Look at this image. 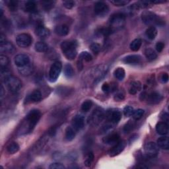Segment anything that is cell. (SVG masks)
Segmentation results:
<instances>
[{
	"instance_id": "1",
	"label": "cell",
	"mask_w": 169,
	"mask_h": 169,
	"mask_svg": "<svg viewBox=\"0 0 169 169\" xmlns=\"http://www.w3.org/2000/svg\"><path fill=\"white\" fill-rule=\"evenodd\" d=\"M40 118L41 112L40 110L34 109L30 111L25 118V122H23V125L21 126L20 134L23 135L31 133L38 122Z\"/></svg>"
},
{
	"instance_id": "2",
	"label": "cell",
	"mask_w": 169,
	"mask_h": 169,
	"mask_svg": "<svg viewBox=\"0 0 169 169\" xmlns=\"http://www.w3.org/2000/svg\"><path fill=\"white\" fill-rule=\"evenodd\" d=\"M141 17L142 21L146 25H150L151 27H154V25L162 27L165 25V20L151 11H146L143 12Z\"/></svg>"
},
{
	"instance_id": "3",
	"label": "cell",
	"mask_w": 169,
	"mask_h": 169,
	"mask_svg": "<svg viewBox=\"0 0 169 169\" xmlns=\"http://www.w3.org/2000/svg\"><path fill=\"white\" fill-rule=\"evenodd\" d=\"M77 46L78 44L76 40H66L62 42L61 49L66 58L71 60L76 57Z\"/></svg>"
},
{
	"instance_id": "4",
	"label": "cell",
	"mask_w": 169,
	"mask_h": 169,
	"mask_svg": "<svg viewBox=\"0 0 169 169\" xmlns=\"http://www.w3.org/2000/svg\"><path fill=\"white\" fill-rule=\"evenodd\" d=\"M3 80L6 87L12 93H17L19 92L22 87L21 81L16 77L11 75L3 78Z\"/></svg>"
},
{
	"instance_id": "5",
	"label": "cell",
	"mask_w": 169,
	"mask_h": 169,
	"mask_svg": "<svg viewBox=\"0 0 169 169\" xmlns=\"http://www.w3.org/2000/svg\"><path fill=\"white\" fill-rule=\"evenodd\" d=\"M125 15L122 13L113 14L109 19V27L114 32L115 30L120 29L124 27L125 24Z\"/></svg>"
},
{
	"instance_id": "6",
	"label": "cell",
	"mask_w": 169,
	"mask_h": 169,
	"mask_svg": "<svg viewBox=\"0 0 169 169\" xmlns=\"http://www.w3.org/2000/svg\"><path fill=\"white\" fill-rule=\"evenodd\" d=\"M62 69V64L60 62H55L52 65L49 71V79L50 82L54 83L57 81L61 74Z\"/></svg>"
},
{
	"instance_id": "7",
	"label": "cell",
	"mask_w": 169,
	"mask_h": 169,
	"mask_svg": "<svg viewBox=\"0 0 169 169\" xmlns=\"http://www.w3.org/2000/svg\"><path fill=\"white\" fill-rule=\"evenodd\" d=\"M16 42L17 45L19 47L25 48L31 44L32 37L28 34L21 33L17 37Z\"/></svg>"
},
{
	"instance_id": "8",
	"label": "cell",
	"mask_w": 169,
	"mask_h": 169,
	"mask_svg": "<svg viewBox=\"0 0 169 169\" xmlns=\"http://www.w3.org/2000/svg\"><path fill=\"white\" fill-rule=\"evenodd\" d=\"M106 116L108 121L112 124H118L122 118V113L118 109L108 110Z\"/></svg>"
},
{
	"instance_id": "9",
	"label": "cell",
	"mask_w": 169,
	"mask_h": 169,
	"mask_svg": "<svg viewBox=\"0 0 169 169\" xmlns=\"http://www.w3.org/2000/svg\"><path fill=\"white\" fill-rule=\"evenodd\" d=\"M145 152L149 157H155L159 152V148L155 143L149 142L145 146Z\"/></svg>"
},
{
	"instance_id": "10",
	"label": "cell",
	"mask_w": 169,
	"mask_h": 169,
	"mask_svg": "<svg viewBox=\"0 0 169 169\" xmlns=\"http://www.w3.org/2000/svg\"><path fill=\"white\" fill-rule=\"evenodd\" d=\"M104 118V112L100 108L94 110L91 116L89 117V122L92 125H97Z\"/></svg>"
},
{
	"instance_id": "11",
	"label": "cell",
	"mask_w": 169,
	"mask_h": 169,
	"mask_svg": "<svg viewBox=\"0 0 169 169\" xmlns=\"http://www.w3.org/2000/svg\"><path fill=\"white\" fill-rule=\"evenodd\" d=\"M94 11L96 15L100 16H104L108 13L109 8H108V6L105 3L99 2L95 4Z\"/></svg>"
},
{
	"instance_id": "12",
	"label": "cell",
	"mask_w": 169,
	"mask_h": 169,
	"mask_svg": "<svg viewBox=\"0 0 169 169\" xmlns=\"http://www.w3.org/2000/svg\"><path fill=\"white\" fill-rule=\"evenodd\" d=\"M126 142L125 141H118L113 148L110 151V156H115L121 153L126 146Z\"/></svg>"
},
{
	"instance_id": "13",
	"label": "cell",
	"mask_w": 169,
	"mask_h": 169,
	"mask_svg": "<svg viewBox=\"0 0 169 169\" xmlns=\"http://www.w3.org/2000/svg\"><path fill=\"white\" fill-rule=\"evenodd\" d=\"M146 99L147 100L148 104L154 105L159 103L162 100V96L157 92H152L147 95Z\"/></svg>"
},
{
	"instance_id": "14",
	"label": "cell",
	"mask_w": 169,
	"mask_h": 169,
	"mask_svg": "<svg viewBox=\"0 0 169 169\" xmlns=\"http://www.w3.org/2000/svg\"><path fill=\"white\" fill-rule=\"evenodd\" d=\"M15 64L18 68L23 67L30 63V58L27 55L24 54H19L15 57Z\"/></svg>"
},
{
	"instance_id": "15",
	"label": "cell",
	"mask_w": 169,
	"mask_h": 169,
	"mask_svg": "<svg viewBox=\"0 0 169 169\" xmlns=\"http://www.w3.org/2000/svg\"><path fill=\"white\" fill-rule=\"evenodd\" d=\"M84 125V120L83 116L81 115H76L72 121V125L74 127V129L76 131L81 130L83 128Z\"/></svg>"
},
{
	"instance_id": "16",
	"label": "cell",
	"mask_w": 169,
	"mask_h": 169,
	"mask_svg": "<svg viewBox=\"0 0 169 169\" xmlns=\"http://www.w3.org/2000/svg\"><path fill=\"white\" fill-rule=\"evenodd\" d=\"M34 66L32 64L29 63L23 67L18 68V71L23 76H29L31 75L34 72Z\"/></svg>"
},
{
	"instance_id": "17",
	"label": "cell",
	"mask_w": 169,
	"mask_h": 169,
	"mask_svg": "<svg viewBox=\"0 0 169 169\" xmlns=\"http://www.w3.org/2000/svg\"><path fill=\"white\" fill-rule=\"evenodd\" d=\"M122 61L127 64L136 65L140 64L141 61V57L140 55H130L125 57Z\"/></svg>"
},
{
	"instance_id": "18",
	"label": "cell",
	"mask_w": 169,
	"mask_h": 169,
	"mask_svg": "<svg viewBox=\"0 0 169 169\" xmlns=\"http://www.w3.org/2000/svg\"><path fill=\"white\" fill-rule=\"evenodd\" d=\"M36 34L41 38H46L50 36L49 29L46 28L44 25H39L36 28Z\"/></svg>"
},
{
	"instance_id": "19",
	"label": "cell",
	"mask_w": 169,
	"mask_h": 169,
	"mask_svg": "<svg viewBox=\"0 0 169 169\" xmlns=\"http://www.w3.org/2000/svg\"><path fill=\"white\" fill-rule=\"evenodd\" d=\"M103 142L108 145L116 144L120 140V136L118 134H111L103 138Z\"/></svg>"
},
{
	"instance_id": "20",
	"label": "cell",
	"mask_w": 169,
	"mask_h": 169,
	"mask_svg": "<svg viewBox=\"0 0 169 169\" xmlns=\"http://www.w3.org/2000/svg\"><path fill=\"white\" fill-rule=\"evenodd\" d=\"M156 131L161 136H165L168 132V125L165 122H159L156 125Z\"/></svg>"
},
{
	"instance_id": "21",
	"label": "cell",
	"mask_w": 169,
	"mask_h": 169,
	"mask_svg": "<svg viewBox=\"0 0 169 169\" xmlns=\"http://www.w3.org/2000/svg\"><path fill=\"white\" fill-rule=\"evenodd\" d=\"M0 51L4 53L12 54L15 51L14 45L10 42H6L3 44H0Z\"/></svg>"
},
{
	"instance_id": "22",
	"label": "cell",
	"mask_w": 169,
	"mask_h": 169,
	"mask_svg": "<svg viewBox=\"0 0 169 169\" xmlns=\"http://www.w3.org/2000/svg\"><path fill=\"white\" fill-rule=\"evenodd\" d=\"M69 32V29L68 25H59L55 28V33L60 36V37H65V36L68 35Z\"/></svg>"
},
{
	"instance_id": "23",
	"label": "cell",
	"mask_w": 169,
	"mask_h": 169,
	"mask_svg": "<svg viewBox=\"0 0 169 169\" xmlns=\"http://www.w3.org/2000/svg\"><path fill=\"white\" fill-rule=\"evenodd\" d=\"M42 99V93L39 90H34L27 97V101L31 102H37Z\"/></svg>"
},
{
	"instance_id": "24",
	"label": "cell",
	"mask_w": 169,
	"mask_h": 169,
	"mask_svg": "<svg viewBox=\"0 0 169 169\" xmlns=\"http://www.w3.org/2000/svg\"><path fill=\"white\" fill-rule=\"evenodd\" d=\"M24 9H25V11L28 12V13H37V5L34 2L28 1L25 3V7H24Z\"/></svg>"
},
{
	"instance_id": "25",
	"label": "cell",
	"mask_w": 169,
	"mask_h": 169,
	"mask_svg": "<svg viewBox=\"0 0 169 169\" xmlns=\"http://www.w3.org/2000/svg\"><path fill=\"white\" fill-rule=\"evenodd\" d=\"M142 85L140 81H134L130 84L129 88V93L131 95H136L137 92L141 90Z\"/></svg>"
},
{
	"instance_id": "26",
	"label": "cell",
	"mask_w": 169,
	"mask_h": 169,
	"mask_svg": "<svg viewBox=\"0 0 169 169\" xmlns=\"http://www.w3.org/2000/svg\"><path fill=\"white\" fill-rule=\"evenodd\" d=\"M156 145L158 147L162 149H168L169 148V141L167 137H159L156 141Z\"/></svg>"
},
{
	"instance_id": "27",
	"label": "cell",
	"mask_w": 169,
	"mask_h": 169,
	"mask_svg": "<svg viewBox=\"0 0 169 169\" xmlns=\"http://www.w3.org/2000/svg\"><path fill=\"white\" fill-rule=\"evenodd\" d=\"M145 55H146V58L147 59L148 61H153L156 58H157V54H156V52L152 49V48H147L145 50Z\"/></svg>"
},
{
	"instance_id": "28",
	"label": "cell",
	"mask_w": 169,
	"mask_h": 169,
	"mask_svg": "<svg viewBox=\"0 0 169 169\" xmlns=\"http://www.w3.org/2000/svg\"><path fill=\"white\" fill-rule=\"evenodd\" d=\"M75 137V131L74 129V128L71 127H68L65 130V137L66 140L68 141H71L74 140Z\"/></svg>"
},
{
	"instance_id": "29",
	"label": "cell",
	"mask_w": 169,
	"mask_h": 169,
	"mask_svg": "<svg viewBox=\"0 0 169 169\" xmlns=\"http://www.w3.org/2000/svg\"><path fill=\"white\" fill-rule=\"evenodd\" d=\"M146 34L149 39L154 40L157 35V30L155 27H150L146 30Z\"/></svg>"
},
{
	"instance_id": "30",
	"label": "cell",
	"mask_w": 169,
	"mask_h": 169,
	"mask_svg": "<svg viewBox=\"0 0 169 169\" xmlns=\"http://www.w3.org/2000/svg\"><path fill=\"white\" fill-rule=\"evenodd\" d=\"M141 44L142 40L140 38H136L131 42V44L130 45V49L134 52H137L140 50V48L141 46Z\"/></svg>"
},
{
	"instance_id": "31",
	"label": "cell",
	"mask_w": 169,
	"mask_h": 169,
	"mask_svg": "<svg viewBox=\"0 0 169 169\" xmlns=\"http://www.w3.org/2000/svg\"><path fill=\"white\" fill-rule=\"evenodd\" d=\"M35 50L38 52H46L48 50V45L43 42H38L35 44Z\"/></svg>"
},
{
	"instance_id": "32",
	"label": "cell",
	"mask_w": 169,
	"mask_h": 169,
	"mask_svg": "<svg viewBox=\"0 0 169 169\" xmlns=\"http://www.w3.org/2000/svg\"><path fill=\"white\" fill-rule=\"evenodd\" d=\"M7 150L9 153L15 154L19 150V146L16 142H11L8 145Z\"/></svg>"
},
{
	"instance_id": "33",
	"label": "cell",
	"mask_w": 169,
	"mask_h": 169,
	"mask_svg": "<svg viewBox=\"0 0 169 169\" xmlns=\"http://www.w3.org/2000/svg\"><path fill=\"white\" fill-rule=\"evenodd\" d=\"M64 74L67 78H71L74 75V68L70 64H66L64 67Z\"/></svg>"
},
{
	"instance_id": "34",
	"label": "cell",
	"mask_w": 169,
	"mask_h": 169,
	"mask_svg": "<svg viewBox=\"0 0 169 169\" xmlns=\"http://www.w3.org/2000/svg\"><path fill=\"white\" fill-rule=\"evenodd\" d=\"M125 75V72L122 68H118L114 71V76L119 81H122L124 79Z\"/></svg>"
},
{
	"instance_id": "35",
	"label": "cell",
	"mask_w": 169,
	"mask_h": 169,
	"mask_svg": "<svg viewBox=\"0 0 169 169\" xmlns=\"http://www.w3.org/2000/svg\"><path fill=\"white\" fill-rule=\"evenodd\" d=\"M79 59L81 61H85V62H90L93 59V57L89 52H82L79 55Z\"/></svg>"
},
{
	"instance_id": "36",
	"label": "cell",
	"mask_w": 169,
	"mask_h": 169,
	"mask_svg": "<svg viewBox=\"0 0 169 169\" xmlns=\"http://www.w3.org/2000/svg\"><path fill=\"white\" fill-rule=\"evenodd\" d=\"M135 127V122L133 120H130L124 127V131L125 134H128L134 130Z\"/></svg>"
},
{
	"instance_id": "37",
	"label": "cell",
	"mask_w": 169,
	"mask_h": 169,
	"mask_svg": "<svg viewBox=\"0 0 169 169\" xmlns=\"http://www.w3.org/2000/svg\"><path fill=\"white\" fill-rule=\"evenodd\" d=\"M94 158H95L94 154L92 152H89L86 155V159H85V161H84V165H85L87 167L90 166V165H91L92 162H93V160H94Z\"/></svg>"
},
{
	"instance_id": "38",
	"label": "cell",
	"mask_w": 169,
	"mask_h": 169,
	"mask_svg": "<svg viewBox=\"0 0 169 169\" xmlns=\"http://www.w3.org/2000/svg\"><path fill=\"white\" fill-rule=\"evenodd\" d=\"M0 64H1V69L7 68L9 64V58L4 55L0 56Z\"/></svg>"
},
{
	"instance_id": "39",
	"label": "cell",
	"mask_w": 169,
	"mask_h": 169,
	"mask_svg": "<svg viewBox=\"0 0 169 169\" xmlns=\"http://www.w3.org/2000/svg\"><path fill=\"white\" fill-rule=\"evenodd\" d=\"M93 106V102L91 100H87L86 101H84L81 105V110L84 112H88L90 110V108H91Z\"/></svg>"
},
{
	"instance_id": "40",
	"label": "cell",
	"mask_w": 169,
	"mask_h": 169,
	"mask_svg": "<svg viewBox=\"0 0 169 169\" xmlns=\"http://www.w3.org/2000/svg\"><path fill=\"white\" fill-rule=\"evenodd\" d=\"M7 5L11 11H15L18 8V2L11 0V1L7 2Z\"/></svg>"
},
{
	"instance_id": "41",
	"label": "cell",
	"mask_w": 169,
	"mask_h": 169,
	"mask_svg": "<svg viewBox=\"0 0 169 169\" xmlns=\"http://www.w3.org/2000/svg\"><path fill=\"white\" fill-rule=\"evenodd\" d=\"M90 49L95 54H97L100 52L101 47L99 43H96V42H94V43H92L90 45Z\"/></svg>"
},
{
	"instance_id": "42",
	"label": "cell",
	"mask_w": 169,
	"mask_h": 169,
	"mask_svg": "<svg viewBox=\"0 0 169 169\" xmlns=\"http://www.w3.org/2000/svg\"><path fill=\"white\" fill-rule=\"evenodd\" d=\"M144 114V110L143 109H137L136 110H134V113H133V118L134 120H138L141 119Z\"/></svg>"
},
{
	"instance_id": "43",
	"label": "cell",
	"mask_w": 169,
	"mask_h": 169,
	"mask_svg": "<svg viewBox=\"0 0 169 169\" xmlns=\"http://www.w3.org/2000/svg\"><path fill=\"white\" fill-rule=\"evenodd\" d=\"M130 1H127V0H113V1H110V3L115 6H124L128 5Z\"/></svg>"
},
{
	"instance_id": "44",
	"label": "cell",
	"mask_w": 169,
	"mask_h": 169,
	"mask_svg": "<svg viewBox=\"0 0 169 169\" xmlns=\"http://www.w3.org/2000/svg\"><path fill=\"white\" fill-rule=\"evenodd\" d=\"M134 112V109L131 106H126L124 108V114L125 116H126V117L132 116Z\"/></svg>"
},
{
	"instance_id": "45",
	"label": "cell",
	"mask_w": 169,
	"mask_h": 169,
	"mask_svg": "<svg viewBox=\"0 0 169 169\" xmlns=\"http://www.w3.org/2000/svg\"><path fill=\"white\" fill-rule=\"evenodd\" d=\"M54 3H55V2H52V1H46V2H42V5L43 8L48 11L51 9L54 5Z\"/></svg>"
},
{
	"instance_id": "46",
	"label": "cell",
	"mask_w": 169,
	"mask_h": 169,
	"mask_svg": "<svg viewBox=\"0 0 169 169\" xmlns=\"http://www.w3.org/2000/svg\"><path fill=\"white\" fill-rule=\"evenodd\" d=\"M114 31L110 28V27H106V28H102L99 30V33L102 34L103 36H105V37H107V36L110 35L112 34Z\"/></svg>"
},
{
	"instance_id": "47",
	"label": "cell",
	"mask_w": 169,
	"mask_h": 169,
	"mask_svg": "<svg viewBox=\"0 0 169 169\" xmlns=\"http://www.w3.org/2000/svg\"><path fill=\"white\" fill-rule=\"evenodd\" d=\"M63 5L66 9H71L75 6V2L71 1V0H68V1H64L63 2Z\"/></svg>"
},
{
	"instance_id": "48",
	"label": "cell",
	"mask_w": 169,
	"mask_h": 169,
	"mask_svg": "<svg viewBox=\"0 0 169 169\" xmlns=\"http://www.w3.org/2000/svg\"><path fill=\"white\" fill-rule=\"evenodd\" d=\"M50 169H64L65 168V166L59 162H54V163L51 164L49 166Z\"/></svg>"
},
{
	"instance_id": "49",
	"label": "cell",
	"mask_w": 169,
	"mask_h": 169,
	"mask_svg": "<svg viewBox=\"0 0 169 169\" xmlns=\"http://www.w3.org/2000/svg\"><path fill=\"white\" fill-rule=\"evenodd\" d=\"M125 98V95L124 93H121V92H119L118 93H116L115 95H114V100L116 101H122Z\"/></svg>"
},
{
	"instance_id": "50",
	"label": "cell",
	"mask_w": 169,
	"mask_h": 169,
	"mask_svg": "<svg viewBox=\"0 0 169 169\" xmlns=\"http://www.w3.org/2000/svg\"><path fill=\"white\" fill-rule=\"evenodd\" d=\"M155 48H156V51H157L158 52H161L162 50H163V49H164L165 44L163 43V42H157V43L156 44Z\"/></svg>"
},
{
	"instance_id": "51",
	"label": "cell",
	"mask_w": 169,
	"mask_h": 169,
	"mask_svg": "<svg viewBox=\"0 0 169 169\" xmlns=\"http://www.w3.org/2000/svg\"><path fill=\"white\" fill-rule=\"evenodd\" d=\"M102 91L105 93H109V92H110V85L109 84H108L107 83H105L102 84Z\"/></svg>"
},
{
	"instance_id": "52",
	"label": "cell",
	"mask_w": 169,
	"mask_h": 169,
	"mask_svg": "<svg viewBox=\"0 0 169 169\" xmlns=\"http://www.w3.org/2000/svg\"><path fill=\"white\" fill-rule=\"evenodd\" d=\"M168 79H169V77H168V74H166V73L162 74V75H161V80L162 83H167L168 81Z\"/></svg>"
},
{
	"instance_id": "53",
	"label": "cell",
	"mask_w": 169,
	"mask_h": 169,
	"mask_svg": "<svg viewBox=\"0 0 169 169\" xmlns=\"http://www.w3.org/2000/svg\"><path fill=\"white\" fill-rule=\"evenodd\" d=\"M6 42H7V40H6L5 36L2 33L1 34H0V44H3L5 43Z\"/></svg>"
},
{
	"instance_id": "54",
	"label": "cell",
	"mask_w": 169,
	"mask_h": 169,
	"mask_svg": "<svg viewBox=\"0 0 169 169\" xmlns=\"http://www.w3.org/2000/svg\"><path fill=\"white\" fill-rule=\"evenodd\" d=\"M161 118L163 120V121L166 123L168 122V114L167 113H164L161 116Z\"/></svg>"
},
{
	"instance_id": "55",
	"label": "cell",
	"mask_w": 169,
	"mask_h": 169,
	"mask_svg": "<svg viewBox=\"0 0 169 169\" xmlns=\"http://www.w3.org/2000/svg\"><path fill=\"white\" fill-rule=\"evenodd\" d=\"M82 62L81 60L79 59V62H78V64H77V67H78V69H79V70H81L83 68V64H82Z\"/></svg>"
},
{
	"instance_id": "56",
	"label": "cell",
	"mask_w": 169,
	"mask_h": 169,
	"mask_svg": "<svg viewBox=\"0 0 169 169\" xmlns=\"http://www.w3.org/2000/svg\"><path fill=\"white\" fill-rule=\"evenodd\" d=\"M3 87L2 85V93H1V96L2 97V96H3Z\"/></svg>"
}]
</instances>
